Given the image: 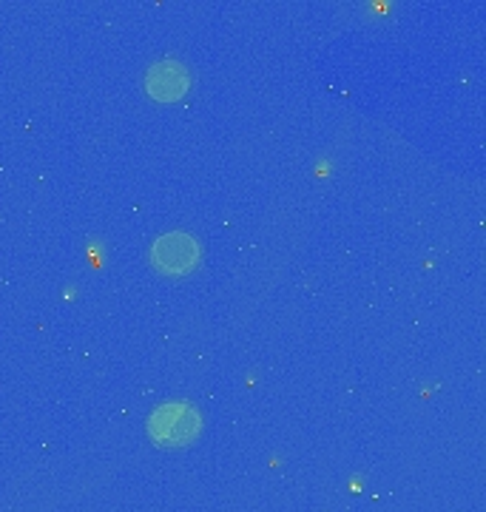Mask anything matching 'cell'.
<instances>
[{"mask_svg":"<svg viewBox=\"0 0 486 512\" xmlns=\"http://www.w3.org/2000/svg\"><path fill=\"white\" fill-rule=\"evenodd\" d=\"M148 433L157 444L182 447V444L197 439L199 413L191 404H162L160 410H154L151 419H148Z\"/></svg>","mask_w":486,"mask_h":512,"instance_id":"cell-1","label":"cell"},{"mask_svg":"<svg viewBox=\"0 0 486 512\" xmlns=\"http://www.w3.org/2000/svg\"><path fill=\"white\" fill-rule=\"evenodd\" d=\"M199 259L197 239L188 234H165L151 248V262L162 274L180 276L188 274Z\"/></svg>","mask_w":486,"mask_h":512,"instance_id":"cell-2","label":"cell"},{"mask_svg":"<svg viewBox=\"0 0 486 512\" xmlns=\"http://www.w3.org/2000/svg\"><path fill=\"white\" fill-rule=\"evenodd\" d=\"M188 86H191L188 69L182 63H177V60H162L145 77V89H148V94L154 100H160V103L180 100L182 94L188 92Z\"/></svg>","mask_w":486,"mask_h":512,"instance_id":"cell-3","label":"cell"}]
</instances>
